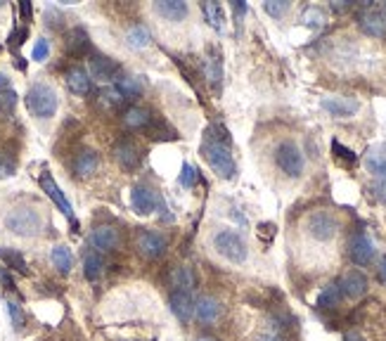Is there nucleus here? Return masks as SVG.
Returning a JSON list of instances; mask_svg holds the SVG:
<instances>
[{"instance_id":"1","label":"nucleus","mask_w":386,"mask_h":341,"mask_svg":"<svg viewBox=\"0 0 386 341\" xmlns=\"http://www.w3.org/2000/svg\"><path fill=\"white\" fill-rule=\"evenodd\" d=\"M199 149H201V154H204L206 164L211 166V171L216 173L218 178H223V181H233V178L237 176V164H235L228 144L204 138V142H201Z\"/></svg>"},{"instance_id":"2","label":"nucleus","mask_w":386,"mask_h":341,"mask_svg":"<svg viewBox=\"0 0 386 341\" xmlns=\"http://www.w3.org/2000/svg\"><path fill=\"white\" fill-rule=\"evenodd\" d=\"M26 107L28 112L36 119H50L57 114V107H60V97H57V90L48 83H33L31 88L26 90Z\"/></svg>"},{"instance_id":"3","label":"nucleus","mask_w":386,"mask_h":341,"mask_svg":"<svg viewBox=\"0 0 386 341\" xmlns=\"http://www.w3.org/2000/svg\"><path fill=\"white\" fill-rule=\"evenodd\" d=\"M5 228L17 237H36L43 230V216L31 206H15L5 216Z\"/></svg>"},{"instance_id":"4","label":"nucleus","mask_w":386,"mask_h":341,"mask_svg":"<svg viewBox=\"0 0 386 341\" xmlns=\"http://www.w3.org/2000/svg\"><path fill=\"white\" fill-rule=\"evenodd\" d=\"M213 249H216L218 256H223L235 265L244 263L249 258V247H246L244 237L235 230H218L213 235Z\"/></svg>"},{"instance_id":"5","label":"nucleus","mask_w":386,"mask_h":341,"mask_svg":"<svg viewBox=\"0 0 386 341\" xmlns=\"http://www.w3.org/2000/svg\"><path fill=\"white\" fill-rule=\"evenodd\" d=\"M275 164L287 178H299L306 169V157L294 140H282L275 147Z\"/></svg>"},{"instance_id":"6","label":"nucleus","mask_w":386,"mask_h":341,"mask_svg":"<svg viewBox=\"0 0 386 341\" xmlns=\"http://www.w3.org/2000/svg\"><path fill=\"white\" fill-rule=\"evenodd\" d=\"M303 228H306V233L313 237V240L330 242L339 233V221L330 211H313V213H308Z\"/></svg>"},{"instance_id":"7","label":"nucleus","mask_w":386,"mask_h":341,"mask_svg":"<svg viewBox=\"0 0 386 341\" xmlns=\"http://www.w3.org/2000/svg\"><path fill=\"white\" fill-rule=\"evenodd\" d=\"M131 206L137 216H152L157 209L166 211L164 199L157 194V190H152L149 185H135L133 192H131Z\"/></svg>"},{"instance_id":"8","label":"nucleus","mask_w":386,"mask_h":341,"mask_svg":"<svg viewBox=\"0 0 386 341\" xmlns=\"http://www.w3.org/2000/svg\"><path fill=\"white\" fill-rule=\"evenodd\" d=\"M166 247H169V240L154 230H140L135 237V249L145 258H159L166 251Z\"/></svg>"},{"instance_id":"9","label":"nucleus","mask_w":386,"mask_h":341,"mask_svg":"<svg viewBox=\"0 0 386 341\" xmlns=\"http://www.w3.org/2000/svg\"><path fill=\"white\" fill-rule=\"evenodd\" d=\"M374 253H377L374 242L365 233H355L349 240V258L355 265H370L374 261Z\"/></svg>"},{"instance_id":"10","label":"nucleus","mask_w":386,"mask_h":341,"mask_svg":"<svg viewBox=\"0 0 386 341\" xmlns=\"http://www.w3.org/2000/svg\"><path fill=\"white\" fill-rule=\"evenodd\" d=\"M320 105L327 114H332V117H337V119H351L360 109L358 100L344 97V95H327L320 100Z\"/></svg>"},{"instance_id":"11","label":"nucleus","mask_w":386,"mask_h":341,"mask_svg":"<svg viewBox=\"0 0 386 341\" xmlns=\"http://www.w3.org/2000/svg\"><path fill=\"white\" fill-rule=\"evenodd\" d=\"M339 287H342V294L346 299H360L367 294V287H370V280H367V275L362 273V270L353 268L349 270V273L342 275V280H339Z\"/></svg>"},{"instance_id":"12","label":"nucleus","mask_w":386,"mask_h":341,"mask_svg":"<svg viewBox=\"0 0 386 341\" xmlns=\"http://www.w3.org/2000/svg\"><path fill=\"white\" fill-rule=\"evenodd\" d=\"M169 308L183 325H187L194 317V299L190 292H183V289H174L169 297Z\"/></svg>"},{"instance_id":"13","label":"nucleus","mask_w":386,"mask_h":341,"mask_svg":"<svg viewBox=\"0 0 386 341\" xmlns=\"http://www.w3.org/2000/svg\"><path fill=\"white\" fill-rule=\"evenodd\" d=\"M40 188H43V192L55 201L57 209H60V211L69 218V221H72L74 225H76V221H74V209H72V204H69V199L65 197V192H62L60 185L55 183V178L50 176L48 171H45L43 176H40Z\"/></svg>"},{"instance_id":"14","label":"nucleus","mask_w":386,"mask_h":341,"mask_svg":"<svg viewBox=\"0 0 386 341\" xmlns=\"http://www.w3.org/2000/svg\"><path fill=\"white\" fill-rule=\"evenodd\" d=\"M358 24L367 36L372 38H384L386 36V17L382 10L365 8L358 17Z\"/></svg>"},{"instance_id":"15","label":"nucleus","mask_w":386,"mask_h":341,"mask_svg":"<svg viewBox=\"0 0 386 341\" xmlns=\"http://www.w3.org/2000/svg\"><path fill=\"white\" fill-rule=\"evenodd\" d=\"M90 244L95 251H114L121 244V235L112 225H97L90 233Z\"/></svg>"},{"instance_id":"16","label":"nucleus","mask_w":386,"mask_h":341,"mask_svg":"<svg viewBox=\"0 0 386 341\" xmlns=\"http://www.w3.org/2000/svg\"><path fill=\"white\" fill-rule=\"evenodd\" d=\"M223 315V303L216 297H199L194 301V317L201 325H213Z\"/></svg>"},{"instance_id":"17","label":"nucleus","mask_w":386,"mask_h":341,"mask_svg":"<svg viewBox=\"0 0 386 341\" xmlns=\"http://www.w3.org/2000/svg\"><path fill=\"white\" fill-rule=\"evenodd\" d=\"M121 76V67L117 60L105 55H95L90 60V78H100V81H117Z\"/></svg>"},{"instance_id":"18","label":"nucleus","mask_w":386,"mask_h":341,"mask_svg":"<svg viewBox=\"0 0 386 341\" xmlns=\"http://www.w3.org/2000/svg\"><path fill=\"white\" fill-rule=\"evenodd\" d=\"M114 159L119 161L121 169L133 171L140 164V149L135 147V142L131 140H121L117 147H114Z\"/></svg>"},{"instance_id":"19","label":"nucleus","mask_w":386,"mask_h":341,"mask_svg":"<svg viewBox=\"0 0 386 341\" xmlns=\"http://www.w3.org/2000/svg\"><path fill=\"white\" fill-rule=\"evenodd\" d=\"M154 13L164 17L166 22H183L187 17L190 8L183 0H159V3H154Z\"/></svg>"},{"instance_id":"20","label":"nucleus","mask_w":386,"mask_h":341,"mask_svg":"<svg viewBox=\"0 0 386 341\" xmlns=\"http://www.w3.org/2000/svg\"><path fill=\"white\" fill-rule=\"evenodd\" d=\"M67 88L74 95H88L93 90V78H90V74L83 67H72L67 72Z\"/></svg>"},{"instance_id":"21","label":"nucleus","mask_w":386,"mask_h":341,"mask_svg":"<svg viewBox=\"0 0 386 341\" xmlns=\"http://www.w3.org/2000/svg\"><path fill=\"white\" fill-rule=\"evenodd\" d=\"M72 166L78 178H88V176H93L97 171V166H100V157H97L95 149H81L76 157H74Z\"/></svg>"},{"instance_id":"22","label":"nucleus","mask_w":386,"mask_h":341,"mask_svg":"<svg viewBox=\"0 0 386 341\" xmlns=\"http://www.w3.org/2000/svg\"><path fill=\"white\" fill-rule=\"evenodd\" d=\"M204 76L211 83V88H218V85H221V78H223V57H221V53H218V50H213V48L206 50V57H204Z\"/></svg>"},{"instance_id":"23","label":"nucleus","mask_w":386,"mask_h":341,"mask_svg":"<svg viewBox=\"0 0 386 341\" xmlns=\"http://www.w3.org/2000/svg\"><path fill=\"white\" fill-rule=\"evenodd\" d=\"M365 169L374 176H384L386 173V142L372 144L365 152Z\"/></svg>"},{"instance_id":"24","label":"nucleus","mask_w":386,"mask_h":341,"mask_svg":"<svg viewBox=\"0 0 386 341\" xmlns=\"http://www.w3.org/2000/svg\"><path fill=\"white\" fill-rule=\"evenodd\" d=\"M169 282H171V287H176V289L192 292L194 285H197V277H194L190 265H176V268L171 270V275H169Z\"/></svg>"},{"instance_id":"25","label":"nucleus","mask_w":386,"mask_h":341,"mask_svg":"<svg viewBox=\"0 0 386 341\" xmlns=\"http://www.w3.org/2000/svg\"><path fill=\"white\" fill-rule=\"evenodd\" d=\"M114 90L119 92L124 100H133L142 92V83L135 76H128V74H121V76L114 81Z\"/></svg>"},{"instance_id":"26","label":"nucleus","mask_w":386,"mask_h":341,"mask_svg":"<svg viewBox=\"0 0 386 341\" xmlns=\"http://www.w3.org/2000/svg\"><path fill=\"white\" fill-rule=\"evenodd\" d=\"M152 124V114L147 112L145 107H131L124 112V126L131 131H137V128H145V126Z\"/></svg>"},{"instance_id":"27","label":"nucleus","mask_w":386,"mask_h":341,"mask_svg":"<svg viewBox=\"0 0 386 341\" xmlns=\"http://www.w3.org/2000/svg\"><path fill=\"white\" fill-rule=\"evenodd\" d=\"M50 261H53V265L62 275H67V273H72V268H74V253L69 247L57 244L55 249L50 251Z\"/></svg>"},{"instance_id":"28","label":"nucleus","mask_w":386,"mask_h":341,"mask_svg":"<svg viewBox=\"0 0 386 341\" xmlns=\"http://www.w3.org/2000/svg\"><path fill=\"white\" fill-rule=\"evenodd\" d=\"M342 287H339V282H330L327 287H322V292L318 294V308H337L339 303H342Z\"/></svg>"},{"instance_id":"29","label":"nucleus","mask_w":386,"mask_h":341,"mask_svg":"<svg viewBox=\"0 0 386 341\" xmlns=\"http://www.w3.org/2000/svg\"><path fill=\"white\" fill-rule=\"evenodd\" d=\"M102 270H105V261H102V256H100V251H85V256H83V275H85V280H90V282H95L97 277L102 275Z\"/></svg>"},{"instance_id":"30","label":"nucleus","mask_w":386,"mask_h":341,"mask_svg":"<svg viewBox=\"0 0 386 341\" xmlns=\"http://www.w3.org/2000/svg\"><path fill=\"white\" fill-rule=\"evenodd\" d=\"M88 48H90L88 33H85L83 28H72V31H69V38H67V53L78 57V55H83Z\"/></svg>"},{"instance_id":"31","label":"nucleus","mask_w":386,"mask_h":341,"mask_svg":"<svg viewBox=\"0 0 386 341\" xmlns=\"http://www.w3.org/2000/svg\"><path fill=\"white\" fill-rule=\"evenodd\" d=\"M201 13H204L211 28H216V31L226 28V13H223V8L218 3H204L201 5Z\"/></svg>"},{"instance_id":"32","label":"nucleus","mask_w":386,"mask_h":341,"mask_svg":"<svg viewBox=\"0 0 386 341\" xmlns=\"http://www.w3.org/2000/svg\"><path fill=\"white\" fill-rule=\"evenodd\" d=\"M149 40H152V36H149V28H145L142 24L131 26V28H128V33H126V43H128L133 50H142V48H147Z\"/></svg>"},{"instance_id":"33","label":"nucleus","mask_w":386,"mask_h":341,"mask_svg":"<svg viewBox=\"0 0 386 341\" xmlns=\"http://www.w3.org/2000/svg\"><path fill=\"white\" fill-rule=\"evenodd\" d=\"M0 258H3L8 268L17 270V273H22V275H26V273H28L24 256H22V253L17 251V249H10V247H0Z\"/></svg>"},{"instance_id":"34","label":"nucleus","mask_w":386,"mask_h":341,"mask_svg":"<svg viewBox=\"0 0 386 341\" xmlns=\"http://www.w3.org/2000/svg\"><path fill=\"white\" fill-rule=\"evenodd\" d=\"M332 154L339 161H344V164H355V161H358V154H355L353 149H349L346 144H342L339 140H332Z\"/></svg>"},{"instance_id":"35","label":"nucleus","mask_w":386,"mask_h":341,"mask_svg":"<svg viewBox=\"0 0 386 341\" xmlns=\"http://www.w3.org/2000/svg\"><path fill=\"white\" fill-rule=\"evenodd\" d=\"M178 183H181L183 188H194V185L199 183V171L185 161V164L181 166V178H178Z\"/></svg>"},{"instance_id":"36","label":"nucleus","mask_w":386,"mask_h":341,"mask_svg":"<svg viewBox=\"0 0 386 341\" xmlns=\"http://www.w3.org/2000/svg\"><path fill=\"white\" fill-rule=\"evenodd\" d=\"M292 5L287 3V0H268V3H263V10H266V15H270L273 19H280V17H285L290 13Z\"/></svg>"},{"instance_id":"37","label":"nucleus","mask_w":386,"mask_h":341,"mask_svg":"<svg viewBox=\"0 0 386 341\" xmlns=\"http://www.w3.org/2000/svg\"><path fill=\"white\" fill-rule=\"evenodd\" d=\"M301 22L310 28H322L325 26V13H322L320 8H308L306 13H303Z\"/></svg>"},{"instance_id":"38","label":"nucleus","mask_w":386,"mask_h":341,"mask_svg":"<svg viewBox=\"0 0 386 341\" xmlns=\"http://www.w3.org/2000/svg\"><path fill=\"white\" fill-rule=\"evenodd\" d=\"M5 306H8V313H10V320H12V325L15 329H24L26 325V315H24V310H22V306L17 303V301H5Z\"/></svg>"},{"instance_id":"39","label":"nucleus","mask_w":386,"mask_h":341,"mask_svg":"<svg viewBox=\"0 0 386 341\" xmlns=\"http://www.w3.org/2000/svg\"><path fill=\"white\" fill-rule=\"evenodd\" d=\"M48 55H50V40L38 38L36 45H33V50H31V60L33 62H45L48 60Z\"/></svg>"},{"instance_id":"40","label":"nucleus","mask_w":386,"mask_h":341,"mask_svg":"<svg viewBox=\"0 0 386 341\" xmlns=\"http://www.w3.org/2000/svg\"><path fill=\"white\" fill-rule=\"evenodd\" d=\"M17 105V92L15 90H0V112L3 114H12Z\"/></svg>"},{"instance_id":"41","label":"nucleus","mask_w":386,"mask_h":341,"mask_svg":"<svg viewBox=\"0 0 386 341\" xmlns=\"http://www.w3.org/2000/svg\"><path fill=\"white\" fill-rule=\"evenodd\" d=\"M15 171H17V164H15V159L10 157V154L0 152V181H3V178H10V176H15Z\"/></svg>"},{"instance_id":"42","label":"nucleus","mask_w":386,"mask_h":341,"mask_svg":"<svg viewBox=\"0 0 386 341\" xmlns=\"http://www.w3.org/2000/svg\"><path fill=\"white\" fill-rule=\"evenodd\" d=\"M100 97H102V102H105L107 107H117V105H121V102H124V97H121L114 88L102 90V92H100Z\"/></svg>"},{"instance_id":"43","label":"nucleus","mask_w":386,"mask_h":341,"mask_svg":"<svg viewBox=\"0 0 386 341\" xmlns=\"http://www.w3.org/2000/svg\"><path fill=\"white\" fill-rule=\"evenodd\" d=\"M275 233H278V228H275V223H261L258 225V237H261L266 244H270L273 242Z\"/></svg>"},{"instance_id":"44","label":"nucleus","mask_w":386,"mask_h":341,"mask_svg":"<svg viewBox=\"0 0 386 341\" xmlns=\"http://www.w3.org/2000/svg\"><path fill=\"white\" fill-rule=\"evenodd\" d=\"M374 194H377V199L386 204V173L384 176H379V181L374 183Z\"/></svg>"},{"instance_id":"45","label":"nucleus","mask_w":386,"mask_h":341,"mask_svg":"<svg viewBox=\"0 0 386 341\" xmlns=\"http://www.w3.org/2000/svg\"><path fill=\"white\" fill-rule=\"evenodd\" d=\"M258 341H287V339L282 337V332H278V329H266V332L258 337Z\"/></svg>"},{"instance_id":"46","label":"nucleus","mask_w":386,"mask_h":341,"mask_svg":"<svg viewBox=\"0 0 386 341\" xmlns=\"http://www.w3.org/2000/svg\"><path fill=\"white\" fill-rule=\"evenodd\" d=\"M26 38V28H17L15 33H10V45H22Z\"/></svg>"},{"instance_id":"47","label":"nucleus","mask_w":386,"mask_h":341,"mask_svg":"<svg viewBox=\"0 0 386 341\" xmlns=\"http://www.w3.org/2000/svg\"><path fill=\"white\" fill-rule=\"evenodd\" d=\"M19 15H22V19L24 22H31V15H33V8H31V3H19Z\"/></svg>"},{"instance_id":"48","label":"nucleus","mask_w":386,"mask_h":341,"mask_svg":"<svg viewBox=\"0 0 386 341\" xmlns=\"http://www.w3.org/2000/svg\"><path fill=\"white\" fill-rule=\"evenodd\" d=\"M377 275H379V282L386 285V253L379 258V263H377Z\"/></svg>"},{"instance_id":"49","label":"nucleus","mask_w":386,"mask_h":341,"mask_svg":"<svg viewBox=\"0 0 386 341\" xmlns=\"http://www.w3.org/2000/svg\"><path fill=\"white\" fill-rule=\"evenodd\" d=\"M0 282H3V285L8 287V289H15V282H12V277H10L8 273H5L3 268H0Z\"/></svg>"},{"instance_id":"50","label":"nucleus","mask_w":386,"mask_h":341,"mask_svg":"<svg viewBox=\"0 0 386 341\" xmlns=\"http://www.w3.org/2000/svg\"><path fill=\"white\" fill-rule=\"evenodd\" d=\"M233 10H235V15H244L246 13V3H233Z\"/></svg>"},{"instance_id":"51","label":"nucleus","mask_w":386,"mask_h":341,"mask_svg":"<svg viewBox=\"0 0 386 341\" xmlns=\"http://www.w3.org/2000/svg\"><path fill=\"white\" fill-rule=\"evenodd\" d=\"M344 341H365V339H362L358 332H349V334H344Z\"/></svg>"},{"instance_id":"52","label":"nucleus","mask_w":386,"mask_h":341,"mask_svg":"<svg viewBox=\"0 0 386 341\" xmlns=\"http://www.w3.org/2000/svg\"><path fill=\"white\" fill-rule=\"evenodd\" d=\"M10 88V78L5 76L3 72H0V90H8Z\"/></svg>"},{"instance_id":"53","label":"nucleus","mask_w":386,"mask_h":341,"mask_svg":"<svg viewBox=\"0 0 386 341\" xmlns=\"http://www.w3.org/2000/svg\"><path fill=\"white\" fill-rule=\"evenodd\" d=\"M197 341H216V339H211V337H199Z\"/></svg>"},{"instance_id":"54","label":"nucleus","mask_w":386,"mask_h":341,"mask_svg":"<svg viewBox=\"0 0 386 341\" xmlns=\"http://www.w3.org/2000/svg\"><path fill=\"white\" fill-rule=\"evenodd\" d=\"M382 13H384V17H386V5H384V10H382Z\"/></svg>"},{"instance_id":"55","label":"nucleus","mask_w":386,"mask_h":341,"mask_svg":"<svg viewBox=\"0 0 386 341\" xmlns=\"http://www.w3.org/2000/svg\"><path fill=\"white\" fill-rule=\"evenodd\" d=\"M0 8H3V0H0Z\"/></svg>"}]
</instances>
